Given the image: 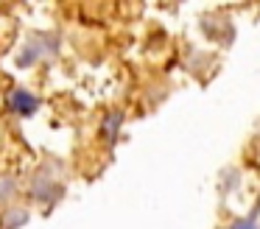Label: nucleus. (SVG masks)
Masks as SVG:
<instances>
[{"instance_id":"1","label":"nucleus","mask_w":260,"mask_h":229,"mask_svg":"<svg viewBox=\"0 0 260 229\" xmlns=\"http://www.w3.org/2000/svg\"><path fill=\"white\" fill-rule=\"evenodd\" d=\"M9 104H12V109L20 112V115H31V112L37 109V98L31 92H25V89H14Z\"/></svg>"},{"instance_id":"3","label":"nucleus","mask_w":260,"mask_h":229,"mask_svg":"<svg viewBox=\"0 0 260 229\" xmlns=\"http://www.w3.org/2000/svg\"><path fill=\"white\" fill-rule=\"evenodd\" d=\"M115 126H120V115H118V112H112V115H109V120L104 123V132H107L109 137H115V134H112Z\"/></svg>"},{"instance_id":"5","label":"nucleus","mask_w":260,"mask_h":229,"mask_svg":"<svg viewBox=\"0 0 260 229\" xmlns=\"http://www.w3.org/2000/svg\"><path fill=\"white\" fill-rule=\"evenodd\" d=\"M230 229H257V223L254 221H238V223H232Z\"/></svg>"},{"instance_id":"2","label":"nucleus","mask_w":260,"mask_h":229,"mask_svg":"<svg viewBox=\"0 0 260 229\" xmlns=\"http://www.w3.org/2000/svg\"><path fill=\"white\" fill-rule=\"evenodd\" d=\"M28 221V212L25 210H12L6 215V229H14V226H23V223Z\"/></svg>"},{"instance_id":"4","label":"nucleus","mask_w":260,"mask_h":229,"mask_svg":"<svg viewBox=\"0 0 260 229\" xmlns=\"http://www.w3.org/2000/svg\"><path fill=\"white\" fill-rule=\"evenodd\" d=\"M12 193H14V184L9 182V179H6V182H0V199H9Z\"/></svg>"}]
</instances>
